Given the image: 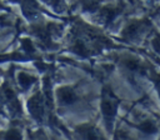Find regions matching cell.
<instances>
[{
    "label": "cell",
    "instance_id": "1",
    "mask_svg": "<svg viewBox=\"0 0 160 140\" xmlns=\"http://www.w3.org/2000/svg\"><path fill=\"white\" fill-rule=\"evenodd\" d=\"M119 106V100L118 98L114 95V92L109 89L105 88L102 91V100H101V110H102V115L104 119L108 124V128H111V124L114 121V118L116 115V110Z\"/></svg>",
    "mask_w": 160,
    "mask_h": 140
},
{
    "label": "cell",
    "instance_id": "2",
    "mask_svg": "<svg viewBox=\"0 0 160 140\" xmlns=\"http://www.w3.org/2000/svg\"><path fill=\"white\" fill-rule=\"evenodd\" d=\"M28 109L34 119H36L39 121L42 120V118L45 115V100L40 92L31 96V99L28 102Z\"/></svg>",
    "mask_w": 160,
    "mask_h": 140
},
{
    "label": "cell",
    "instance_id": "3",
    "mask_svg": "<svg viewBox=\"0 0 160 140\" xmlns=\"http://www.w3.org/2000/svg\"><path fill=\"white\" fill-rule=\"evenodd\" d=\"M76 132L81 140H102L101 132L91 125H81L76 129Z\"/></svg>",
    "mask_w": 160,
    "mask_h": 140
},
{
    "label": "cell",
    "instance_id": "4",
    "mask_svg": "<svg viewBox=\"0 0 160 140\" xmlns=\"http://www.w3.org/2000/svg\"><path fill=\"white\" fill-rule=\"evenodd\" d=\"M149 25L148 21H132L130 22L122 31V35L125 38L129 39H134L136 36H139L141 32H144V30L146 29V26Z\"/></svg>",
    "mask_w": 160,
    "mask_h": 140
},
{
    "label": "cell",
    "instance_id": "5",
    "mask_svg": "<svg viewBox=\"0 0 160 140\" xmlns=\"http://www.w3.org/2000/svg\"><path fill=\"white\" fill-rule=\"evenodd\" d=\"M56 96H58V100L60 104L62 105H70L72 102H75L76 100V94L75 91L71 89V88H60L56 92Z\"/></svg>",
    "mask_w": 160,
    "mask_h": 140
},
{
    "label": "cell",
    "instance_id": "6",
    "mask_svg": "<svg viewBox=\"0 0 160 140\" xmlns=\"http://www.w3.org/2000/svg\"><path fill=\"white\" fill-rule=\"evenodd\" d=\"M118 14H119V10H118V9L109 6V8H104V9L100 10L99 18H100L101 21H104L105 24H108V22H111V21L116 18Z\"/></svg>",
    "mask_w": 160,
    "mask_h": 140
},
{
    "label": "cell",
    "instance_id": "7",
    "mask_svg": "<svg viewBox=\"0 0 160 140\" xmlns=\"http://www.w3.org/2000/svg\"><path fill=\"white\" fill-rule=\"evenodd\" d=\"M18 81H19V84H20V86H21L22 89H29V88L35 82V78L31 76V75L28 74V72L21 71V72H19V75H18Z\"/></svg>",
    "mask_w": 160,
    "mask_h": 140
},
{
    "label": "cell",
    "instance_id": "8",
    "mask_svg": "<svg viewBox=\"0 0 160 140\" xmlns=\"http://www.w3.org/2000/svg\"><path fill=\"white\" fill-rule=\"evenodd\" d=\"M138 126L145 134H154L156 131V126L151 120H142Z\"/></svg>",
    "mask_w": 160,
    "mask_h": 140
},
{
    "label": "cell",
    "instance_id": "9",
    "mask_svg": "<svg viewBox=\"0 0 160 140\" xmlns=\"http://www.w3.org/2000/svg\"><path fill=\"white\" fill-rule=\"evenodd\" d=\"M71 49L78 55H81V56H86L88 55V49H86L84 41H81V40H75L72 46H71Z\"/></svg>",
    "mask_w": 160,
    "mask_h": 140
},
{
    "label": "cell",
    "instance_id": "10",
    "mask_svg": "<svg viewBox=\"0 0 160 140\" xmlns=\"http://www.w3.org/2000/svg\"><path fill=\"white\" fill-rule=\"evenodd\" d=\"M124 65L126 69L131 70V71H139L141 70V62L136 59H126L124 61Z\"/></svg>",
    "mask_w": 160,
    "mask_h": 140
},
{
    "label": "cell",
    "instance_id": "11",
    "mask_svg": "<svg viewBox=\"0 0 160 140\" xmlns=\"http://www.w3.org/2000/svg\"><path fill=\"white\" fill-rule=\"evenodd\" d=\"M4 140H22V136L18 129H10L4 134Z\"/></svg>",
    "mask_w": 160,
    "mask_h": 140
},
{
    "label": "cell",
    "instance_id": "12",
    "mask_svg": "<svg viewBox=\"0 0 160 140\" xmlns=\"http://www.w3.org/2000/svg\"><path fill=\"white\" fill-rule=\"evenodd\" d=\"M114 140H135L129 132L124 131V130H118L114 134Z\"/></svg>",
    "mask_w": 160,
    "mask_h": 140
},
{
    "label": "cell",
    "instance_id": "13",
    "mask_svg": "<svg viewBox=\"0 0 160 140\" xmlns=\"http://www.w3.org/2000/svg\"><path fill=\"white\" fill-rule=\"evenodd\" d=\"M99 8V0H85L84 1V9L88 11L96 10Z\"/></svg>",
    "mask_w": 160,
    "mask_h": 140
},
{
    "label": "cell",
    "instance_id": "14",
    "mask_svg": "<svg viewBox=\"0 0 160 140\" xmlns=\"http://www.w3.org/2000/svg\"><path fill=\"white\" fill-rule=\"evenodd\" d=\"M152 48L158 52H160V35H158V36L154 38V40H152Z\"/></svg>",
    "mask_w": 160,
    "mask_h": 140
},
{
    "label": "cell",
    "instance_id": "15",
    "mask_svg": "<svg viewBox=\"0 0 160 140\" xmlns=\"http://www.w3.org/2000/svg\"><path fill=\"white\" fill-rule=\"evenodd\" d=\"M22 46H24V48H25V50H26V51H29V52H31V51L34 50V49H32V44H31V42H30V40H28V39L22 41Z\"/></svg>",
    "mask_w": 160,
    "mask_h": 140
},
{
    "label": "cell",
    "instance_id": "16",
    "mask_svg": "<svg viewBox=\"0 0 160 140\" xmlns=\"http://www.w3.org/2000/svg\"><path fill=\"white\" fill-rule=\"evenodd\" d=\"M156 86H158V91H159V95H160V78H159V80H156Z\"/></svg>",
    "mask_w": 160,
    "mask_h": 140
},
{
    "label": "cell",
    "instance_id": "17",
    "mask_svg": "<svg viewBox=\"0 0 160 140\" xmlns=\"http://www.w3.org/2000/svg\"><path fill=\"white\" fill-rule=\"evenodd\" d=\"M10 1H20V0H10Z\"/></svg>",
    "mask_w": 160,
    "mask_h": 140
}]
</instances>
